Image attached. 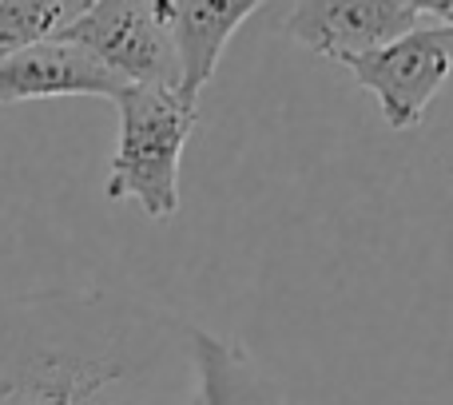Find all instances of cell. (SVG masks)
<instances>
[{
    "label": "cell",
    "mask_w": 453,
    "mask_h": 405,
    "mask_svg": "<svg viewBox=\"0 0 453 405\" xmlns=\"http://www.w3.org/2000/svg\"><path fill=\"white\" fill-rule=\"evenodd\" d=\"M84 4H64V0H0V64L20 48L52 36Z\"/></svg>",
    "instance_id": "obj_9"
},
{
    "label": "cell",
    "mask_w": 453,
    "mask_h": 405,
    "mask_svg": "<svg viewBox=\"0 0 453 405\" xmlns=\"http://www.w3.org/2000/svg\"><path fill=\"white\" fill-rule=\"evenodd\" d=\"M0 405H196L191 322L108 290L0 302Z\"/></svg>",
    "instance_id": "obj_1"
},
{
    "label": "cell",
    "mask_w": 453,
    "mask_h": 405,
    "mask_svg": "<svg viewBox=\"0 0 453 405\" xmlns=\"http://www.w3.org/2000/svg\"><path fill=\"white\" fill-rule=\"evenodd\" d=\"M422 12L430 16V20H438V24H453V4L449 0H426Z\"/></svg>",
    "instance_id": "obj_10"
},
{
    "label": "cell",
    "mask_w": 453,
    "mask_h": 405,
    "mask_svg": "<svg viewBox=\"0 0 453 405\" xmlns=\"http://www.w3.org/2000/svg\"><path fill=\"white\" fill-rule=\"evenodd\" d=\"M116 108L119 140L104 195L111 202L135 199L151 218H172L180 210V159L199 103H188L175 88H127Z\"/></svg>",
    "instance_id": "obj_2"
},
{
    "label": "cell",
    "mask_w": 453,
    "mask_h": 405,
    "mask_svg": "<svg viewBox=\"0 0 453 405\" xmlns=\"http://www.w3.org/2000/svg\"><path fill=\"white\" fill-rule=\"evenodd\" d=\"M342 68L378 96L382 119L394 132H410L422 124L434 96L453 76V24H438L426 16L414 32L366 56H354Z\"/></svg>",
    "instance_id": "obj_4"
},
{
    "label": "cell",
    "mask_w": 453,
    "mask_h": 405,
    "mask_svg": "<svg viewBox=\"0 0 453 405\" xmlns=\"http://www.w3.org/2000/svg\"><path fill=\"white\" fill-rule=\"evenodd\" d=\"M191 362H196V405H287L282 386L258 366L242 346L191 326Z\"/></svg>",
    "instance_id": "obj_8"
},
{
    "label": "cell",
    "mask_w": 453,
    "mask_h": 405,
    "mask_svg": "<svg viewBox=\"0 0 453 405\" xmlns=\"http://www.w3.org/2000/svg\"><path fill=\"white\" fill-rule=\"evenodd\" d=\"M124 92L127 84L111 76L92 52L56 36L36 40L0 64V108L28 100H60V96H100L116 103Z\"/></svg>",
    "instance_id": "obj_6"
},
{
    "label": "cell",
    "mask_w": 453,
    "mask_h": 405,
    "mask_svg": "<svg viewBox=\"0 0 453 405\" xmlns=\"http://www.w3.org/2000/svg\"><path fill=\"white\" fill-rule=\"evenodd\" d=\"M422 20V0H306V4H282L287 36L334 64L374 52V48L414 32Z\"/></svg>",
    "instance_id": "obj_5"
},
{
    "label": "cell",
    "mask_w": 453,
    "mask_h": 405,
    "mask_svg": "<svg viewBox=\"0 0 453 405\" xmlns=\"http://www.w3.org/2000/svg\"><path fill=\"white\" fill-rule=\"evenodd\" d=\"M52 36L92 52L127 88H175L180 92V60H175V44L159 12V0L156 4H135V0L84 4Z\"/></svg>",
    "instance_id": "obj_3"
},
{
    "label": "cell",
    "mask_w": 453,
    "mask_h": 405,
    "mask_svg": "<svg viewBox=\"0 0 453 405\" xmlns=\"http://www.w3.org/2000/svg\"><path fill=\"white\" fill-rule=\"evenodd\" d=\"M258 8L263 4L255 0H159V12L175 44V60H180V96L188 103H199V92L215 76L226 40Z\"/></svg>",
    "instance_id": "obj_7"
}]
</instances>
